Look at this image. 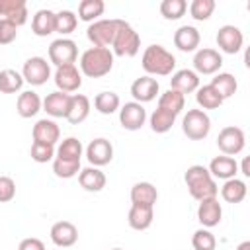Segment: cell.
Masks as SVG:
<instances>
[{"label":"cell","instance_id":"6da1fadb","mask_svg":"<svg viewBox=\"0 0 250 250\" xmlns=\"http://www.w3.org/2000/svg\"><path fill=\"white\" fill-rule=\"evenodd\" d=\"M184 182L188 186V191L193 199L201 201V199H207V197H217V182L215 178L209 174V170L201 164H193L186 170L184 174Z\"/></svg>","mask_w":250,"mask_h":250},{"label":"cell","instance_id":"7a4b0ae2","mask_svg":"<svg viewBox=\"0 0 250 250\" xmlns=\"http://www.w3.org/2000/svg\"><path fill=\"white\" fill-rule=\"evenodd\" d=\"M113 68V53L104 47H90L80 57V72L88 78H102Z\"/></svg>","mask_w":250,"mask_h":250},{"label":"cell","instance_id":"3957f363","mask_svg":"<svg viewBox=\"0 0 250 250\" xmlns=\"http://www.w3.org/2000/svg\"><path fill=\"white\" fill-rule=\"evenodd\" d=\"M141 64L146 76H168L176 66V57L162 45H148L143 53Z\"/></svg>","mask_w":250,"mask_h":250},{"label":"cell","instance_id":"277c9868","mask_svg":"<svg viewBox=\"0 0 250 250\" xmlns=\"http://www.w3.org/2000/svg\"><path fill=\"white\" fill-rule=\"evenodd\" d=\"M111 47H113L111 53L117 57H135L141 49V37L131 27V23H127L125 20H117V29Z\"/></svg>","mask_w":250,"mask_h":250},{"label":"cell","instance_id":"5b68a950","mask_svg":"<svg viewBox=\"0 0 250 250\" xmlns=\"http://www.w3.org/2000/svg\"><path fill=\"white\" fill-rule=\"evenodd\" d=\"M182 131L191 141H203L211 131V119L203 109H188L182 119Z\"/></svg>","mask_w":250,"mask_h":250},{"label":"cell","instance_id":"8992f818","mask_svg":"<svg viewBox=\"0 0 250 250\" xmlns=\"http://www.w3.org/2000/svg\"><path fill=\"white\" fill-rule=\"evenodd\" d=\"M115 29H117V20H96L88 25L86 37L94 47L109 49L115 37Z\"/></svg>","mask_w":250,"mask_h":250},{"label":"cell","instance_id":"52a82bcc","mask_svg":"<svg viewBox=\"0 0 250 250\" xmlns=\"http://www.w3.org/2000/svg\"><path fill=\"white\" fill-rule=\"evenodd\" d=\"M244 145H246V137H244V131L240 127L229 125V127H223L219 131L217 146L225 156H234V154L242 152Z\"/></svg>","mask_w":250,"mask_h":250},{"label":"cell","instance_id":"ba28073f","mask_svg":"<svg viewBox=\"0 0 250 250\" xmlns=\"http://www.w3.org/2000/svg\"><path fill=\"white\" fill-rule=\"evenodd\" d=\"M78 59V47L72 39L61 37L55 39L49 45V61L55 66H64V64H74V61Z\"/></svg>","mask_w":250,"mask_h":250},{"label":"cell","instance_id":"9c48e42d","mask_svg":"<svg viewBox=\"0 0 250 250\" xmlns=\"http://www.w3.org/2000/svg\"><path fill=\"white\" fill-rule=\"evenodd\" d=\"M21 76L23 82H29L31 86H41L51 78V64L43 57H29L23 62Z\"/></svg>","mask_w":250,"mask_h":250},{"label":"cell","instance_id":"30bf717a","mask_svg":"<svg viewBox=\"0 0 250 250\" xmlns=\"http://www.w3.org/2000/svg\"><path fill=\"white\" fill-rule=\"evenodd\" d=\"M223 66V57L219 51L211 49V47H203L197 49L193 55V72L199 74H217L219 68Z\"/></svg>","mask_w":250,"mask_h":250},{"label":"cell","instance_id":"8fae6325","mask_svg":"<svg viewBox=\"0 0 250 250\" xmlns=\"http://www.w3.org/2000/svg\"><path fill=\"white\" fill-rule=\"evenodd\" d=\"M55 84L59 88V92L70 94L76 92L82 86V74L76 68V64H64V66H57L55 70Z\"/></svg>","mask_w":250,"mask_h":250},{"label":"cell","instance_id":"7c38bea8","mask_svg":"<svg viewBox=\"0 0 250 250\" xmlns=\"http://www.w3.org/2000/svg\"><path fill=\"white\" fill-rule=\"evenodd\" d=\"M146 121V111L143 107V104H137V102H127L121 105L119 109V123L123 129L127 131H137L145 125Z\"/></svg>","mask_w":250,"mask_h":250},{"label":"cell","instance_id":"4fadbf2b","mask_svg":"<svg viewBox=\"0 0 250 250\" xmlns=\"http://www.w3.org/2000/svg\"><path fill=\"white\" fill-rule=\"evenodd\" d=\"M86 158L92 166L100 168V166H105L111 162L113 158V145L104 139V137H98L94 141H90V145L86 146Z\"/></svg>","mask_w":250,"mask_h":250},{"label":"cell","instance_id":"5bb4252c","mask_svg":"<svg viewBox=\"0 0 250 250\" xmlns=\"http://www.w3.org/2000/svg\"><path fill=\"white\" fill-rule=\"evenodd\" d=\"M217 45L223 53L234 55L242 49L244 45V35L236 25H223L217 31Z\"/></svg>","mask_w":250,"mask_h":250},{"label":"cell","instance_id":"9a60e30c","mask_svg":"<svg viewBox=\"0 0 250 250\" xmlns=\"http://www.w3.org/2000/svg\"><path fill=\"white\" fill-rule=\"evenodd\" d=\"M221 217H223V207H221L217 197H207V199L199 201V205H197V221L205 229L217 227L221 223Z\"/></svg>","mask_w":250,"mask_h":250},{"label":"cell","instance_id":"2e32d148","mask_svg":"<svg viewBox=\"0 0 250 250\" xmlns=\"http://www.w3.org/2000/svg\"><path fill=\"white\" fill-rule=\"evenodd\" d=\"M51 240L59 248H70L78 240V229L70 221H59L51 227Z\"/></svg>","mask_w":250,"mask_h":250},{"label":"cell","instance_id":"e0dca14e","mask_svg":"<svg viewBox=\"0 0 250 250\" xmlns=\"http://www.w3.org/2000/svg\"><path fill=\"white\" fill-rule=\"evenodd\" d=\"M160 86H158V80L152 78V76H141L137 78L133 84H131V96L135 98L137 104H146V102H152L158 94Z\"/></svg>","mask_w":250,"mask_h":250},{"label":"cell","instance_id":"ac0fdd59","mask_svg":"<svg viewBox=\"0 0 250 250\" xmlns=\"http://www.w3.org/2000/svg\"><path fill=\"white\" fill-rule=\"evenodd\" d=\"M0 16L10 20L14 25H23L27 21V4L25 0H0Z\"/></svg>","mask_w":250,"mask_h":250},{"label":"cell","instance_id":"d6986e66","mask_svg":"<svg viewBox=\"0 0 250 250\" xmlns=\"http://www.w3.org/2000/svg\"><path fill=\"white\" fill-rule=\"evenodd\" d=\"M199 41H201V35L197 31V27L193 25H182L176 29L174 33V45L182 51V53H191L199 47Z\"/></svg>","mask_w":250,"mask_h":250},{"label":"cell","instance_id":"ffe728a7","mask_svg":"<svg viewBox=\"0 0 250 250\" xmlns=\"http://www.w3.org/2000/svg\"><path fill=\"white\" fill-rule=\"evenodd\" d=\"M170 88L176 90V92H180V94H184V96L186 94H191V92H195L199 88V76L193 70H189V68H182V70H178V72L172 74Z\"/></svg>","mask_w":250,"mask_h":250},{"label":"cell","instance_id":"44dd1931","mask_svg":"<svg viewBox=\"0 0 250 250\" xmlns=\"http://www.w3.org/2000/svg\"><path fill=\"white\" fill-rule=\"evenodd\" d=\"M209 174L217 180H230V178H236V172H238V164L232 156H215L211 162H209Z\"/></svg>","mask_w":250,"mask_h":250},{"label":"cell","instance_id":"7402d4cb","mask_svg":"<svg viewBox=\"0 0 250 250\" xmlns=\"http://www.w3.org/2000/svg\"><path fill=\"white\" fill-rule=\"evenodd\" d=\"M68 105H70V94L59 92V90L47 94V98L43 100V109L51 117H66Z\"/></svg>","mask_w":250,"mask_h":250},{"label":"cell","instance_id":"603a6c76","mask_svg":"<svg viewBox=\"0 0 250 250\" xmlns=\"http://www.w3.org/2000/svg\"><path fill=\"white\" fill-rule=\"evenodd\" d=\"M33 141L35 143H45V145H53L61 139V129L53 119H39L33 125Z\"/></svg>","mask_w":250,"mask_h":250},{"label":"cell","instance_id":"cb8c5ba5","mask_svg":"<svg viewBox=\"0 0 250 250\" xmlns=\"http://www.w3.org/2000/svg\"><path fill=\"white\" fill-rule=\"evenodd\" d=\"M90 115V100L84 94H74L70 96V105H68V113H66V121L70 125H80L82 121H86V117Z\"/></svg>","mask_w":250,"mask_h":250},{"label":"cell","instance_id":"d4e9b609","mask_svg":"<svg viewBox=\"0 0 250 250\" xmlns=\"http://www.w3.org/2000/svg\"><path fill=\"white\" fill-rule=\"evenodd\" d=\"M154 219V209L148 205H131L129 215H127V223L133 230H146L152 225Z\"/></svg>","mask_w":250,"mask_h":250},{"label":"cell","instance_id":"484cf974","mask_svg":"<svg viewBox=\"0 0 250 250\" xmlns=\"http://www.w3.org/2000/svg\"><path fill=\"white\" fill-rule=\"evenodd\" d=\"M41 107H43V102H41L39 94H35L33 90L21 92V94L18 96L16 111H18V115H20V117H23V119H29V117L37 115Z\"/></svg>","mask_w":250,"mask_h":250},{"label":"cell","instance_id":"4316f807","mask_svg":"<svg viewBox=\"0 0 250 250\" xmlns=\"http://www.w3.org/2000/svg\"><path fill=\"white\" fill-rule=\"evenodd\" d=\"M78 182L86 191H102L105 188V174L96 168V166H88L84 170L78 172Z\"/></svg>","mask_w":250,"mask_h":250},{"label":"cell","instance_id":"83f0119b","mask_svg":"<svg viewBox=\"0 0 250 250\" xmlns=\"http://www.w3.org/2000/svg\"><path fill=\"white\" fill-rule=\"evenodd\" d=\"M129 195H131V203H135V205H148V207H154V203L158 199V191H156V188L150 182H137L131 188Z\"/></svg>","mask_w":250,"mask_h":250},{"label":"cell","instance_id":"f1b7e54d","mask_svg":"<svg viewBox=\"0 0 250 250\" xmlns=\"http://www.w3.org/2000/svg\"><path fill=\"white\" fill-rule=\"evenodd\" d=\"M31 31L37 37H47L55 33V12L51 10H37L33 20H31Z\"/></svg>","mask_w":250,"mask_h":250},{"label":"cell","instance_id":"f546056e","mask_svg":"<svg viewBox=\"0 0 250 250\" xmlns=\"http://www.w3.org/2000/svg\"><path fill=\"white\" fill-rule=\"evenodd\" d=\"M211 86H213V90H215L223 100H227V98H230V96L236 94L238 82H236V78H234L230 72H219V74H215V78L211 80Z\"/></svg>","mask_w":250,"mask_h":250},{"label":"cell","instance_id":"4dcf8cb0","mask_svg":"<svg viewBox=\"0 0 250 250\" xmlns=\"http://www.w3.org/2000/svg\"><path fill=\"white\" fill-rule=\"evenodd\" d=\"M221 197L227 203H240L246 197V184L238 178H230L225 180L223 188H221Z\"/></svg>","mask_w":250,"mask_h":250},{"label":"cell","instance_id":"1f68e13d","mask_svg":"<svg viewBox=\"0 0 250 250\" xmlns=\"http://www.w3.org/2000/svg\"><path fill=\"white\" fill-rule=\"evenodd\" d=\"M195 92H197V94H195V100H197L199 107H203V111H205V109H217V107H221L223 102H225V100L213 90L211 84L199 86Z\"/></svg>","mask_w":250,"mask_h":250},{"label":"cell","instance_id":"d6a6232c","mask_svg":"<svg viewBox=\"0 0 250 250\" xmlns=\"http://www.w3.org/2000/svg\"><path fill=\"white\" fill-rule=\"evenodd\" d=\"M23 86V76L21 72L14 68H4L0 70V92L2 94H16Z\"/></svg>","mask_w":250,"mask_h":250},{"label":"cell","instance_id":"836d02e7","mask_svg":"<svg viewBox=\"0 0 250 250\" xmlns=\"http://www.w3.org/2000/svg\"><path fill=\"white\" fill-rule=\"evenodd\" d=\"M94 107L102 113V115H111L121 107V100L115 92H100L94 98Z\"/></svg>","mask_w":250,"mask_h":250},{"label":"cell","instance_id":"e575fe53","mask_svg":"<svg viewBox=\"0 0 250 250\" xmlns=\"http://www.w3.org/2000/svg\"><path fill=\"white\" fill-rule=\"evenodd\" d=\"M184 105H186V96L176 92V90H172V88H168L158 98V107H162V109H166V111H170L174 115H178L184 109Z\"/></svg>","mask_w":250,"mask_h":250},{"label":"cell","instance_id":"d590c367","mask_svg":"<svg viewBox=\"0 0 250 250\" xmlns=\"http://www.w3.org/2000/svg\"><path fill=\"white\" fill-rule=\"evenodd\" d=\"M82 143L76 137H66L61 141L59 148H57V156L55 158H62V160H80L82 158Z\"/></svg>","mask_w":250,"mask_h":250},{"label":"cell","instance_id":"8d00e7d4","mask_svg":"<svg viewBox=\"0 0 250 250\" xmlns=\"http://www.w3.org/2000/svg\"><path fill=\"white\" fill-rule=\"evenodd\" d=\"M176 117L178 115H174V113H170L162 107H156L150 115V129L154 133H168L172 129V125L176 123Z\"/></svg>","mask_w":250,"mask_h":250},{"label":"cell","instance_id":"74e56055","mask_svg":"<svg viewBox=\"0 0 250 250\" xmlns=\"http://www.w3.org/2000/svg\"><path fill=\"white\" fill-rule=\"evenodd\" d=\"M105 10L104 0H82L78 4V18L82 21H96Z\"/></svg>","mask_w":250,"mask_h":250},{"label":"cell","instance_id":"f35d334b","mask_svg":"<svg viewBox=\"0 0 250 250\" xmlns=\"http://www.w3.org/2000/svg\"><path fill=\"white\" fill-rule=\"evenodd\" d=\"M78 25V18L74 12L70 10H61L55 14V31L61 33V35H68L76 29Z\"/></svg>","mask_w":250,"mask_h":250},{"label":"cell","instance_id":"ab89813d","mask_svg":"<svg viewBox=\"0 0 250 250\" xmlns=\"http://www.w3.org/2000/svg\"><path fill=\"white\" fill-rule=\"evenodd\" d=\"M53 172L57 178H74L80 172V160H62V158H53Z\"/></svg>","mask_w":250,"mask_h":250},{"label":"cell","instance_id":"60d3db41","mask_svg":"<svg viewBox=\"0 0 250 250\" xmlns=\"http://www.w3.org/2000/svg\"><path fill=\"white\" fill-rule=\"evenodd\" d=\"M188 10L186 0H162L160 2V14L166 20H180Z\"/></svg>","mask_w":250,"mask_h":250},{"label":"cell","instance_id":"b9f144b4","mask_svg":"<svg viewBox=\"0 0 250 250\" xmlns=\"http://www.w3.org/2000/svg\"><path fill=\"white\" fill-rule=\"evenodd\" d=\"M215 12V0H193L189 4V14L197 21H205Z\"/></svg>","mask_w":250,"mask_h":250},{"label":"cell","instance_id":"7bdbcfd3","mask_svg":"<svg viewBox=\"0 0 250 250\" xmlns=\"http://www.w3.org/2000/svg\"><path fill=\"white\" fill-rule=\"evenodd\" d=\"M191 246L193 250H215L217 238L209 229H199L191 236Z\"/></svg>","mask_w":250,"mask_h":250},{"label":"cell","instance_id":"ee69618b","mask_svg":"<svg viewBox=\"0 0 250 250\" xmlns=\"http://www.w3.org/2000/svg\"><path fill=\"white\" fill-rule=\"evenodd\" d=\"M31 158L35 160V162H39V164H43V162H49V160H53L55 158V146L53 145H45V143H31Z\"/></svg>","mask_w":250,"mask_h":250},{"label":"cell","instance_id":"f6af8a7d","mask_svg":"<svg viewBox=\"0 0 250 250\" xmlns=\"http://www.w3.org/2000/svg\"><path fill=\"white\" fill-rule=\"evenodd\" d=\"M18 37V25H14L10 20H0V45H10Z\"/></svg>","mask_w":250,"mask_h":250},{"label":"cell","instance_id":"bcb514c9","mask_svg":"<svg viewBox=\"0 0 250 250\" xmlns=\"http://www.w3.org/2000/svg\"><path fill=\"white\" fill-rule=\"evenodd\" d=\"M16 197V182L10 176H0V203H8Z\"/></svg>","mask_w":250,"mask_h":250},{"label":"cell","instance_id":"7dc6e473","mask_svg":"<svg viewBox=\"0 0 250 250\" xmlns=\"http://www.w3.org/2000/svg\"><path fill=\"white\" fill-rule=\"evenodd\" d=\"M18 250H45V244H43V240L29 236V238H23V240L20 242Z\"/></svg>","mask_w":250,"mask_h":250},{"label":"cell","instance_id":"c3c4849f","mask_svg":"<svg viewBox=\"0 0 250 250\" xmlns=\"http://www.w3.org/2000/svg\"><path fill=\"white\" fill-rule=\"evenodd\" d=\"M240 172H242V176H250V158L248 156H244V160H242V164H240Z\"/></svg>","mask_w":250,"mask_h":250},{"label":"cell","instance_id":"681fc988","mask_svg":"<svg viewBox=\"0 0 250 250\" xmlns=\"http://www.w3.org/2000/svg\"><path fill=\"white\" fill-rule=\"evenodd\" d=\"M236 250H250V240H244V242H240V244L236 246Z\"/></svg>","mask_w":250,"mask_h":250},{"label":"cell","instance_id":"f907efd6","mask_svg":"<svg viewBox=\"0 0 250 250\" xmlns=\"http://www.w3.org/2000/svg\"><path fill=\"white\" fill-rule=\"evenodd\" d=\"M113 250H123V248H113Z\"/></svg>","mask_w":250,"mask_h":250},{"label":"cell","instance_id":"816d5d0a","mask_svg":"<svg viewBox=\"0 0 250 250\" xmlns=\"http://www.w3.org/2000/svg\"><path fill=\"white\" fill-rule=\"evenodd\" d=\"M61 250H62V248H61Z\"/></svg>","mask_w":250,"mask_h":250}]
</instances>
